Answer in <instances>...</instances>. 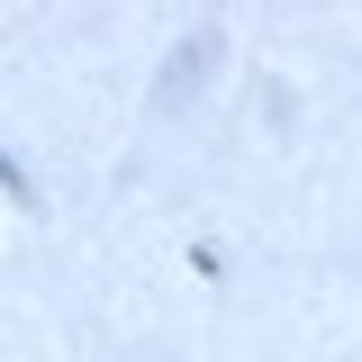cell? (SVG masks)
<instances>
[{"label":"cell","instance_id":"6da1fadb","mask_svg":"<svg viewBox=\"0 0 362 362\" xmlns=\"http://www.w3.org/2000/svg\"><path fill=\"white\" fill-rule=\"evenodd\" d=\"M226 45H218V28H199V37H181V54H173V73H163V90H154V100H163V109H181V100H190V90L209 82V64H218Z\"/></svg>","mask_w":362,"mask_h":362}]
</instances>
